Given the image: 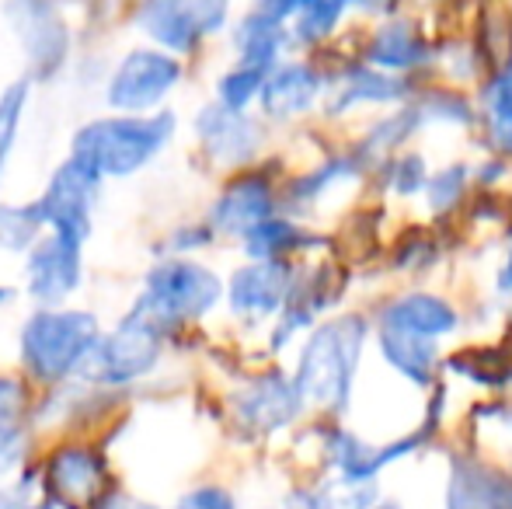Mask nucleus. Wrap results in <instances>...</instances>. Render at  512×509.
Returning a JSON list of instances; mask_svg holds the SVG:
<instances>
[{
  "label": "nucleus",
  "instance_id": "1",
  "mask_svg": "<svg viewBox=\"0 0 512 509\" xmlns=\"http://www.w3.org/2000/svg\"><path fill=\"white\" fill-rule=\"evenodd\" d=\"M366 342H370V321L363 314H338L310 328L300 346L297 370L290 374L304 405L328 412L349 408Z\"/></svg>",
  "mask_w": 512,
  "mask_h": 509
},
{
  "label": "nucleus",
  "instance_id": "2",
  "mask_svg": "<svg viewBox=\"0 0 512 509\" xmlns=\"http://www.w3.org/2000/svg\"><path fill=\"white\" fill-rule=\"evenodd\" d=\"M178 119L175 112H147V116H102L88 119L70 140V157L98 175L102 182L133 178L157 161L175 140Z\"/></svg>",
  "mask_w": 512,
  "mask_h": 509
},
{
  "label": "nucleus",
  "instance_id": "3",
  "mask_svg": "<svg viewBox=\"0 0 512 509\" xmlns=\"http://www.w3.org/2000/svg\"><path fill=\"white\" fill-rule=\"evenodd\" d=\"M98 335H102L98 314L81 307H39L21 321V367L39 384H67L88 360Z\"/></svg>",
  "mask_w": 512,
  "mask_h": 509
},
{
  "label": "nucleus",
  "instance_id": "4",
  "mask_svg": "<svg viewBox=\"0 0 512 509\" xmlns=\"http://www.w3.org/2000/svg\"><path fill=\"white\" fill-rule=\"evenodd\" d=\"M220 300L223 279L209 265L196 262V258L164 255L143 276V290L136 297L133 311L154 321L161 332H175L189 321L206 318Z\"/></svg>",
  "mask_w": 512,
  "mask_h": 509
},
{
  "label": "nucleus",
  "instance_id": "5",
  "mask_svg": "<svg viewBox=\"0 0 512 509\" xmlns=\"http://www.w3.org/2000/svg\"><path fill=\"white\" fill-rule=\"evenodd\" d=\"M164 339H168V332H161L154 321H147L136 311H126V318L112 332L98 335L88 360L77 370V381H84L88 387H126L143 381L161 363Z\"/></svg>",
  "mask_w": 512,
  "mask_h": 509
},
{
  "label": "nucleus",
  "instance_id": "6",
  "mask_svg": "<svg viewBox=\"0 0 512 509\" xmlns=\"http://www.w3.org/2000/svg\"><path fill=\"white\" fill-rule=\"evenodd\" d=\"M439 429V408L422 419V426L411 429L408 436H398L391 443H366L363 436H356L345 426H328L321 429L324 440V461L335 471V485L342 489H359V485H377L380 471H387L391 464L405 461V457L418 454L425 443L432 440V433Z\"/></svg>",
  "mask_w": 512,
  "mask_h": 509
},
{
  "label": "nucleus",
  "instance_id": "7",
  "mask_svg": "<svg viewBox=\"0 0 512 509\" xmlns=\"http://www.w3.org/2000/svg\"><path fill=\"white\" fill-rule=\"evenodd\" d=\"M133 21L154 49L189 56L227 28L230 0H140Z\"/></svg>",
  "mask_w": 512,
  "mask_h": 509
},
{
  "label": "nucleus",
  "instance_id": "8",
  "mask_svg": "<svg viewBox=\"0 0 512 509\" xmlns=\"http://www.w3.org/2000/svg\"><path fill=\"white\" fill-rule=\"evenodd\" d=\"M182 60L164 49L140 46L129 49L119 63L112 67L105 81V105L112 112H126V116H147V112H161V105L175 95L182 84Z\"/></svg>",
  "mask_w": 512,
  "mask_h": 509
},
{
  "label": "nucleus",
  "instance_id": "9",
  "mask_svg": "<svg viewBox=\"0 0 512 509\" xmlns=\"http://www.w3.org/2000/svg\"><path fill=\"white\" fill-rule=\"evenodd\" d=\"M7 25L28 63V81H53L70 63V28L53 0H7Z\"/></svg>",
  "mask_w": 512,
  "mask_h": 509
},
{
  "label": "nucleus",
  "instance_id": "10",
  "mask_svg": "<svg viewBox=\"0 0 512 509\" xmlns=\"http://www.w3.org/2000/svg\"><path fill=\"white\" fill-rule=\"evenodd\" d=\"M42 489L56 509H98L115 496L108 457L84 443L56 447L42 468Z\"/></svg>",
  "mask_w": 512,
  "mask_h": 509
},
{
  "label": "nucleus",
  "instance_id": "11",
  "mask_svg": "<svg viewBox=\"0 0 512 509\" xmlns=\"http://www.w3.org/2000/svg\"><path fill=\"white\" fill-rule=\"evenodd\" d=\"M98 196H102V178L91 175L74 157H67L49 175L46 189H42V196L35 203H39V213L46 220V231L74 238L84 245L91 238V227H95Z\"/></svg>",
  "mask_w": 512,
  "mask_h": 509
},
{
  "label": "nucleus",
  "instance_id": "12",
  "mask_svg": "<svg viewBox=\"0 0 512 509\" xmlns=\"http://www.w3.org/2000/svg\"><path fill=\"white\" fill-rule=\"evenodd\" d=\"M84 283V245L46 231L25 252V293L39 307H63Z\"/></svg>",
  "mask_w": 512,
  "mask_h": 509
},
{
  "label": "nucleus",
  "instance_id": "13",
  "mask_svg": "<svg viewBox=\"0 0 512 509\" xmlns=\"http://www.w3.org/2000/svg\"><path fill=\"white\" fill-rule=\"evenodd\" d=\"M279 196L276 185L265 171H241L220 189V196L209 206V231L216 238H237L241 241L251 227H258L262 220L276 217Z\"/></svg>",
  "mask_w": 512,
  "mask_h": 509
},
{
  "label": "nucleus",
  "instance_id": "14",
  "mask_svg": "<svg viewBox=\"0 0 512 509\" xmlns=\"http://www.w3.org/2000/svg\"><path fill=\"white\" fill-rule=\"evenodd\" d=\"M293 279H297V269L290 262H248L230 272V279L223 283V297L234 318L258 325L283 311Z\"/></svg>",
  "mask_w": 512,
  "mask_h": 509
},
{
  "label": "nucleus",
  "instance_id": "15",
  "mask_svg": "<svg viewBox=\"0 0 512 509\" xmlns=\"http://www.w3.org/2000/svg\"><path fill=\"white\" fill-rule=\"evenodd\" d=\"M300 412H304V398H300L293 377L283 374V370L251 377L234 394V419L255 436H272L279 429L293 426Z\"/></svg>",
  "mask_w": 512,
  "mask_h": 509
},
{
  "label": "nucleus",
  "instance_id": "16",
  "mask_svg": "<svg viewBox=\"0 0 512 509\" xmlns=\"http://www.w3.org/2000/svg\"><path fill=\"white\" fill-rule=\"evenodd\" d=\"M196 140L213 164L244 168L262 150V123L248 112H234L209 102L206 109L196 112Z\"/></svg>",
  "mask_w": 512,
  "mask_h": 509
},
{
  "label": "nucleus",
  "instance_id": "17",
  "mask_svg": "<svg viewBox=\"0 0 512 509\" xmlns=\"http://www.w3.org/2000/svg\"><path fill=\"white\" fill-rule=\"evenodd\" d=\"M324 88H328V77L314 63L283 60L265 74L258 105H262V116L272 119V123H290V119L307 116L321 102Z\"/></svg>",
  "mask_w": 512,
  "mask_h": 509
},
{
  "label": "nucleus",
  "instance_id": "18",
  "mask_svg": "<svg viewBox=\"0 0 512 509\" xmlns=\"http://www.w3.org/2000/svg\"><path fill=\"white\" fill-rule=\"evenodd\" d=\"M443 509H512V471L481 457H453Z\"/></svg>",
  "mask_w": 512,
  "mask_h": 509
},
{
  "label": "nucleus",
  "instance_id": "19",
  "mask_svg": "<svg viewBox=\"0 0 512 509\" xmlns=\"http://www.w3.org/2000/svg\"><path fill=\"white\" fill-rule=\"evenodd\" d=\"M328 102V116H345L352 109H363V105H401L411 98V88L405 77L384 74V70L370 67V63H349L335 81H328L324 88Z\"/></svg>",
  "mask_w": 512,
  "mask_h": 509
},
{
  "label": "nucleus",
  "instance_id": "20",
  "mask_svg": "<svg viewBox=\"0 0 512 509\" xmlns=\"http://www.w3.org/2000/svg\"><path fill=\"white\" fill-rule=\"evenodd\" d=\"M377 328H394V332L443 342L446 335H453L460 328V311L446 297H439V293L411 290L380 307Z\"/></svg>",
  "mask_w": 512,
  "mask_h": 509
},
{
  "label": "nucleus",
  "instance_id": "21",
  "mask_svg": "<svg viewBox=\"0 0 512 509\" xmlns=\"http://www.w3.org/2000/svg\"><path fill=\"white\" fill-rule=\"evenodd\" d=\"M432 60V42L425 39V32H418L415 21L408 18H391L370 35L366 42L363 63L384 70V74H411V70H422Z\"/></svg>",
  "mask_w": 512,
  "mask_h": 509
},
{
  "label": "nucleus",
  "instance_id": "22",
  "mask_svg": "<svg viewBox=\"0 0 512 509\" xmlns=\"http://www.w3.org/2000/svg\"><path fill=\"white\" fill-rule=\"evenodd\" d=\"M230 42H234L237 63L265 70V74H269L276 63H283V53L293 46L286 21L272 18V14L262 11V7H251V11L237 21Z\"/></svg>",
  "mask_w": 512,
  "mask_h": 509
},
{
  "label": "nucleus",
  "instance_id": "23",
  "mask_svg": "<svg viewBox=\"0 0 512 509\" xmlns=\"http://www.w3.org/2000/svg\"><path fill=\"white\" fill-rule=\"evenodd\" d=\"M377 349L384 363L415 387H432L439 370V342L422 339V335L394 332V328H377Z\"/></svg>",
  "mask_w": 512,
  "mask_h": 509
},
{
  "label": "nucleus",
  "instance_id": "24",
  "mask_svg": "<svg viewBox=\"0 0 512 509\" xmlns=\"http://www.w3.org/2000/svg\"><path fill=\"white\" fill-rule=\"evenodd\" d=\"M28 454V391L18 377L0 374V482L18 475Z\"/></svg>",
  "mask_w": 512,
  "mask_h": 509
},
{
  "label": "nucleus",
  "instance_id": "25",
  "mask_svg": "<svg viewBox=\"0 0 512 509\" xmlns=\"http://www.w3.org/2000/svg\"><path fill=\"white\" fill-rule=\"evenodd\" d=\"M314 245H321V238L310 234L307 227L293 224L290 217H269L241 238L248 262H290L293 255L307 252Z\"/></svg>",
  "mask_w": 512,
  "mask_h": 509
},
{
  "label": "nucleus",
  "instance_id": "26",
  "mask_svg": "<svg viewBox=\"0 0 512 509\" xmlns=\"http://www.w3.org/2000/svg\"><path fill=\"white\" fill-rule=\"evenodd\" d=\"M366 171V164L356 157V150H349V154H338V157H328L324 164H317V168L304 171L300 178H293L290 189H286V210H310L314 203H321L328 192L342 189V185L356 182L359 175Z\"/></svg>",
  "mask_w": 512,
  "mask_h": 509
},
{
  "label": "nucleus",
  "instance_id": "27",
  "mask_svg": "<svg viewBox=\"0 0 512 509\" xmlns=\"http://www.w3.org/2000/svg\"><path fill=\"white\" fill-rule=\"evenodd\" d=\"M481 119H485L488 140L499 154L512 157V56L492 74L481 98Z\"/></svg>",
  "mask_w": 512,
  "mask_h": 509
},
{
  "label": "nucleus",
  "instance_id": "28",
  "mask_svg": "<svg viewBox=\"0 0 512 509\" xmlns=\"http://www.w3.org/2000/svg\"><path fill=\"white\" fill-rule=\"evenodd\" d=\"M349 0H304L300 11L286 21L293 46H321L324 39L335 35L342 18L349 14Z\"/></svg>",
  "mask_w": 512,
  "mask_h": 509
},
{
  "label": "nucleus",
  "instance_id": "29",
  "mask_svg": "<svg viewBox=\"0 0 512 509\" xmlns=\"http://www.w3.org/2000/svg\"><path fill=\"white\" fill-rule=\"evenodd\" d=\"M46 234V220L39 203H0V248L14 255H25L35 241Z\"/></svg>",
  "mask_w": 512,
  "mask_h": 509
},
{
  "label": "nucleus",
  "instance_id": "30",
  "mask_svg": "<svg viewBox=\"0 0 512 509\" xmlns=\"http://www.w3.org/2000/svg\"><path fill=\"white\" fill-rule=\"evenodd\" d=\"M28 98H32V84L28 81H18V84H11V88L0 91V185H4L7 164H11L21 123H25Z\"/></svg>",
  "mask_w": 512,
  "mask_h": 509
},
{
  "label": "nucleus",
  "instance_id": "31",
  "mask_svg": "<svg viewBox=\"0 0 512 509\" xmlns=\"http://www.w3.org/2000/svg\"><path fill=\"white\" fill-rule=\"evenodd\" d=\"M422 119V126H474L478 123V112L471 109L464 95L457 91H429L418 102H411Z\"/></svg>",
  "mask_w": 512,
  "mask_h": 509
},
{
  "label": "nucleus",
  "instance_id": "32",
  "mask_svg": "<svg viewBox=\"0 0 512 509\" xmlns=\"http://www.w3.org/2000/svg\"><path fill=\"white\" fill-rule=\"evenodd\" d=\"M262 84H265V70L234 63V67H230L227 74H220V81H216V105L234 109V112H248L251 105L258 102V95H262Z\"/></svg>",
  "mask_w": 512,
  "mask_h": 509
},
{
  "label": "nucleus",
  "instance_id": "33",
  "mask_svg": "<svg viewBox=\"0 0 512 509\" xmlns=\"http://www.w3.org/2000/svg\"><path fill=\"white\" fill-rule=\"evenodd\" d=\"M467 182H471V168H467V164H450V168H439L436 175H429L422 189L429 210L436 213V217L457 210L467 192Z\"/></svg>",
  "mask_w": 512,
  "mask_h": 509
},
{
  "label": "nucleus",
  "instance_id": "34",
  "mask_svg": "<svg viewBox=\"0 0 512 509\" xmlns=\"http://www.w3.org/2000/svg\"><path fill=\"white\" fill-rule=\"evenodd\" d=\"M425 178H429V168H425L422 154H415V150H405V154L391 157L384 164V185L401 199L418 196L425 189Z\"/></svg>",
  "mask_w": 512,
  "mask_h": 509
},
{
  "label": "nucleus",
  "instance_id": "35",
  "mask_svg": "<svg viewBox=\"0 0 512 509\" xmlns=\"http://www.w3.org/2000/svg\"><path fill=\"white\" fill-rule=\"evenodd\" d=\"M0 509H56L42 489V475L25 471L21 478L0 482Z\"/></svg>",
  "mask_w": 512,
  "mask_h": 509
},
{
  "label": "nucleus",
  "instance_id": "36",
  "mask_svg": "<svg viewBox=\"0 0 512 509\" xmlns=\"http://www.w3.org/2000/svg\"><path fill=\"white\" fill-rule=\"evenodd\" d=\"M213 238L216 234L209 231V224H178L175 231L164 238V252L189 258V255L203 252L206 245H213Z\"/></svg>",
  "mask_w": 512,
  "mask_h": 509
},
{
  "label": "nucleus",
  "instance_id": "37",
  "mask_svg": "<svg viewBox=\"0 0 512 509\" xmlns=\"http://www.w3.org/2000/svg\"><path fill=\"white\" fill-rule=\"evenodd\" d=\"M171 509H237V499L223 485H196L185 496H178Z\"/></svg>",
  "mask_w": 512,
  "mask_h": 509
},
{
  "label": "nucleus",
  "instance_id": "38",
  "mask_svg": "<svg viewBox=\"0 0 512 509\" xmlns=\"http://www.w3.org/2000/svg\"><path fill=\"white\" fill-rule=\"evenodd\" d=\"M279 509H338L335 489L331 485H310V489H293L286 492V499Z\"/></svg>",
  "mask_w": 512,
  "mask_h": 509
},
{
  "label": "nucleus",
  "instance_id": "39",
  "mask_svg": "<svg viewBox=\"0 0 512 509\" xmlns=\"http://www.w3.org/2000/svg\"><path fill=\"white\" fill-rule=\"evenodd\" d=\"M488 422H495L502 436H506V447H509V461H512V405H495L488 408Z\"/></svg>",
  "mask_w": 512,
  "mask_h": 509
},
{
  "label": "nucleus",
  "instance_id": "40",
  "mask_svg": "<svg viewBox=\"0 0 512 509\" xmlns=\"http://www.w3.org/2000/svg\"><path fill=\"white\" fill-rule=\"evenodd\" d=\"M300 4H304V0H255V7L269 11L272 18H279V21H290L293 14L300 11Z\"/></svg>",
  "mask_w": 512,
  "mask_h": 509
},
{
  "label": "nucleus",
  "instance_id": "41",
  "mask_svg": "<svg viewBox=\"0 0 512 509\" xmlns=\"http://www.w3.org/2000/svg\"><path fill=\"white\" fill-rule=\"evenodd\" d=\"M398 4L401 0H349V7H356L363 14H394Z\"/></svg>",
  "mask_w": 512,
  "mask_h": 509
},
{
  "label": "nucleus",
  "instance_id": "42",
  "mask_svg": "<svg viewBox=\"0 0 512 509\" xmlns=\"http://www.w3.org/2000/svg\"><path fill=\"white\" fill-rule=\"evenodd\" d=\"M495 286H499V293H512V231H509V252H506V262H502L499 276H495Z\"/></svg>",
  "mask_w": 512,
  "mask_h": 509
},
{
  "label": "nucleus",
  "instance_id": "43",
  "mask_svg": "<svg viewBox=\"0 0 512 509\" xmlns=\"http://www.w3.org/2000/svg\"><path fill=\"white\" fill-rule=\"evenodd\" d=\"M98 509H157V506L154 503H133V499H122L119 492H115V496L105 499V503L98 506Z\"/></svg>",
  "mask_w": 512,
  "mask_h": 509
},
{
  "label": "nucleus",
  "instance_id": "44",
  "mask_svg": "<svg viewBox=\"0 0 512 509\" xmlns=\"http://www.w3.org/2000/svg\"><path fill=\"white\" fill-rule=\"evenodd\" d=\"M14 297H18V293H14L11 286H4V283H0V311H4L7 304H14Z\"/></svg>",
  "mask_w": 512,
  "mask_h": 509
},
{
  "label": "nucleus",
  "instance_id": "45",
  "mask_svg": "<svg viewBox=\"0 0 512 509\" xmlns=\"http://www.w3.org/2000/svg\"><path fill=\"white\" fill-rule=\"evenodd\" d=\"M370 509H401L398 503H373Z\"/></svg>",
  "mask_w": 512,
  "mask_h": 509
}]
</instances>
